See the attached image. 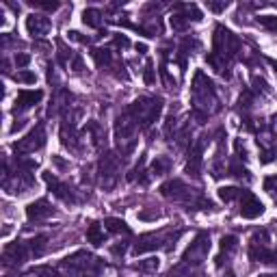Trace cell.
I'll return each mask as SVG.
<instances>
[{"label":"cell","instance_id":"1","mask_svg":"<svg viewBox=\"0 0 277 277\" xmlns=\"http://www.w3.org/2000/svg\"><path fill=\"white\" fill-rule=\"evenodd\" d=\"M160 108H163L160 98H141V100H136V102H132V106L128 108V115H132L136 124L141 122V126L147 128L152 122L158 119Z\"/></svg>","mask_w":277,"mask_h":277},{"label":"cell","instance_id":"2","mask_svg":"<svg viewBox=\"0 0 277 277\" xmlns=\"http://www.w3.org/2000/svg\"><path fill=\"white\" fill-rule=\"evenodd\" d=\"M45 143V132H43V126L39 124L35 128V130H31L29 134H26L22 141H17L13 145L15 152H35V150H41Z\"/></svg>","mask_w":277,"mask_h":277},{"label":"cell","instance_id":"3","mask_svg":"<svg viewBox=\"0 0 277 277\" xmlns=\"http://www.w3.org/2000/svg\"><path fill=\"white\" fill-rule=\"evenodd\" d=\"M264 212V204L256 195L245 191V195L241 197V217L243 219H258Z\"/></svg>","mask_w":277,"mask_h":277},{"label":"cell","instance_id":"4","mask_svg":"<svg viewBox=\"0 0 277 277\" xmlns=\"http://www.w3.org/2000/svg\"><path fill=\"white\" fill-rule=\"evenodd\" d=\"M43 180L48 182V187H50V191L57 195L59 199H63V201H70V204H74L76 201V197H74V193H72V189L67 187V184H63L57 175H54L52 171H45L43 173Z\"/></svg>","mask_w":277,"mask_h":277},{"label":"cell","instance_id":"5","mask_svg":"<svg viewBox=\"0 0 277 277\" xmlns=\"http://www.w3.org/2000/svg\"><path fill=\"white\" fill-rule=\"evenodd\" d=\"M160 195L175 199V201H182V199H189L191 197V189L184 184L182 180H169L160 187Z\"/></svg>","mask_w":277,"mask_h":277},{"label":"cell","instance_id":"6","mask_svg":"<svg viewBox=\"0 0 277 277\" xmlns=\"http://www.w3.org/2000/svg\"><path fill=\"white\" fill-rule=\"evenodd\" d=\"M208 247H210V243H208V236L206 234H201L195 243H193L187 251H184V260L187 262H201L204 260V256H206V251H208Z\"/></svg>","mask_w":277,"mask_h":277},{"label":"cell","instance_id":"7","mask_svg":"<svg viewBox=\"0 0 277 277\" xmlns=\"http://www.w3.org/2000/svg\"><path fill=\"white\" fill-rule=\"evenodd\" d=\"M50 215H54V208L45 199H37V201H33V204H29V208H26V217H29V221H43V219H48Z\"/></svg>","mask_w":277,"mask_h":277},{"label":"cell","instance_id":"8","mask_svg":"<svg viewBox=\"0 0 277 277\" xmlns=\"http://www.w3.org/2000/svg\"><path fill=\"white\" fill-rule=\"evenodd\" d=\"M41 98H43V91H39V89H35V91H20V94H17V98H15L13 110L17 113V110L31 108V106H35V104H39Z\"/></svg>","mask_w":277,"mask_h":277},{"label":"cell","instance_id":"9","mask_svg":"<svg viewBox=\"0 0 277 277\" xmlns=\"http://www.w3.org/2000/svg\"><path fill=\"white\" fill-rule=\"evenodd\" d=\"M26 31H29V35H33V37H41L50 31V20L43 15L33 13V15L26 17Z\"/></svg>","mask_w":277,"mask_h":277},{"label":"cell","instance_id":"10","mask_svg":"<svg viewBox=\"0 0 277 277\" xmlns=\"http://www.w3.org/2000/svg\"><path fill=\"white\" fill-rule=\"evenodd\" d=\"M24 258H26V245L24 243H13V245H9L5 249V264H20L24 262Z\"/></svg>","mask_w":277,"mask_h":277},{"label":"cell","instance_id":"11","mask_svg":"<svg viewBox=\"0 0 277 277\" xmlns=\"http://www.w3.org/2000/svg\"><path fill=\"white\" fill-rule=\"evenodd\" d=\"M201 152H204V145L197 143L193 147V152L189 154V163H187V173L191 175H199V165H201Z\"/></svg>","mask_w":277,"mask_h":277},{"label":"cell","instance_id":"12","mask_svg":"<svg viewBox=\"0 0 277 277\" xmlns=\"http://www.w3.org/2000/svg\"><path fill=\"white\" fill-rule=\"evenodd\" d=\"M87 243H91L94 247L104 245V232H102V227H100V223H91L89 225V229H87Z\"/></svg>","mask_w":277,"mask_h":277},{"label":"cell","instance_id":"13","mask_svg":"<svg viewBox=\"0 0 277 277\" xmlns=\"http://www.w3.org/2000/svg\"><path fill=\"white\" fill-rule=\"evenodd\" d=\"M82 22L91 26V29H100V26H102V13H100L98 9H85V11H82Z\"/></svg>","mask_w":277,"mask_h":277},{"label":"cell","instance_id":"14","mask_svg":"<svg viewBox=\"0 0 277 277\" xmlns=\"http://www.w3.org/2000/svg\"><path fill=\"white\" fill-rule=\"evenodd\" d=\"M104 225H106V229L108 232H115V234H130V227L126 225V221H122V219H106L104 221Z\"/></svg>","mask_w":277,"mask_h":277},{"label":"cell","instance_id":"15","mask_svg":"<svg viewBox=\"0 0 277 277\" xmlns=\"http://www.w3.org/2000/svg\"><path fill=\"white\" fill-rule=\"evenodd\" d=\"M245 195V191L241 189H234V187H221L219 189V197L223 201H234V199H241Z\"/></svg>","mask_w":277,"mask_h":277},{"label":"cell","instance_id":"16","mask_svg":"<svg viewBox=\"0 0 277 277\" xmlns=\"http://www.w3.org/2000/svg\"><path fill=\"white\" fill-rule=\"evenodd\" d=\"M91 57H94V61H96V65H98V67L110 65V52H108V50L98 48V50H94V52H91Z\"/></svg>","mask_w":277,"mask_h":277},{"label":"cell","instance_id":"17","mask_svg":"<svg viewBox=\"0 0 277 277\" xmlns=\"http://www.w3.org/2000/svg\"><path fill=\"white\" fill-rule=\"evenodd\" d=\"M169 158H165V156H160V158H156L154 160V167H152V171L156 173V175H160V173H167L169 171Z\"/></svg>","mask_w":277,"mask_h":277},{"label":"cell","instance_id":"18","mask_svg":"<svg viewBox=\"0 0 277 277\" xmlns=\"http://www.w3.org/2000/svg\"><path fill=\"white\" fill-rule=\"evenodd\" d=\"M236 247H238V241H236V236H223V238H221V251H223V253H229V251H234Z\"/></svg>","mask_w":277,"mask_h":277},{"label":"cell","instance_id":"19","mask_svg":"<svg viewBox=\"0 0 277 277\" xmlns=\"http://www.w3.org/2000/svg\"><path fill=\"white\" fill-rule=\"evenodd\" d=\"M17 82H24V85H33V82L37 80V76L33 72H26V70H22V72H17L15 76H13Z\"/></svg>","mask_w":277,"mask_h":277},{"label":"cell","instance_id":"20","mask_svg":"<svg viewBox=\"0 0 277 277\" xmlns=\"http://www.w3.org/2000/svg\"><path fill=\"white\" fill-rule=\"evenodd\" d=\"M260 24L266 26L269 31H277V15H264V17H260Z\"/></svg>","mask_w":277,"mask_h":277},{"label":"cell","instance_id":"21","mask_svg":"<svg viewBox=\"0 0 277 277\" xmlns=\"http://www.w3.org/2000/svg\"><path fill=\"white\" fill-rule=\"evenodd\" d=\"M136 269L138 271H156V269H158V260H156V258H150L147 262L136 264Z\"/></svg>","mask_w":277,"mask_h":277},{"label":"cell","instance_id":"22","mask_svg":"<svg viewBox=\"0 0 277 277\" xmlns=\"http://www.w3.org/2000/svg\"><path fill=\"white\" fill-rule=\"evenodd\" d=\"M29 5H33L37 9H45V11H54V9H59V3H41V0H31Z\"/></svg>","mask_w":277,"mask_h":277},{"label":"cell","instance_id":"23","mask_svg":"<svg viewBox=\"0 0 277 277\" xmlns=\"http://www.w3.org/2000/svg\"><path fill=\"white\" fill-rule=\"evenodd\" d=\"M229 175H234V178H245V180H249V171L245 169V167H236V165H232L229 167Z\"/></svg>","mask_w":277,"mask_h":277},{"label":"cell","instance_id":"24","mask_svg":"<svg viewBox=\"0 0 277 277\" xmlns=\"http://www.w3.org/2000/svg\"><path fill=\"white\" fill-rule=\"evenodd\" d=\"M143 80H145V85H152L154 82V65H152V61L145 65V74H143Z\"/></svg>","mask_w":277,"mask_h":277},{"label":"cell","instance_id":"25","mask_svg":"<svg viewBox=\"0 0 277 277\" xmlns=\"http://www.w3.org/2000/svg\"><path fill=\"white\" fill-rule=\"evenodd\" d=\"M29 63H31L29 54H15V65H17V67H26Z\"/></svg>","mask_w":277,"mask_h":277},{"label":"cell","instance_id":"26","mask_svg":"<svg viewBox=\"0 0 277 277\" xmlns=\"http://www.w3.org/2000/svg\"><path fill=\"white\" fill-rule=\"evenodd\" d=\"M273 158H275V154L269 152V150H264L262 156H260V163H262V165H269V163H273Z\"/></svg>","mask_w":277,"mask_h":277},{"label":"cell","instance_id":"27","mask_svg":"<svg viewBox=\"0 0 277 277\" xmlns=\"http://www.w3.org/2000/svg\"><path fill=\"white\" fill-rule=\"evenodd\" d=\"M234 147H236L238 158H247V150H245V145H243L241 141H236V143H234Z\"/></svg>","mask_w":277,"mask_h":277},{"label":"cell","instance_id":"28","mask_svg":"<svg viewBox=\"0 0 277 277\" xmlns=\"http://www.w3.org/2000/svg\"><path fill=\"white\" fill-rule=\"evenodd\" d=\"M115 45H122V48H128L130 45V41H128V37H115Z\"/></svg>","mask_w":277,"mask_h":277},{"label":"cell","instance_id":"29","mask_svg":"<svg viewBox=\"0 0 277 277\" xmlns=\"http://www.w3.org/2000/svg\"><path fill=\"white\" fill-rule=\"evenodd\" d=\"M156 217H158V212L156 215H152V212H138V219H143V221H154Z\"/></svg>","mask_w":277,"mask_h":277},{"label":"cell","instance_id":"30","mask_svg":"<svg viewBox=\"0 0 277 277\" xmlns=\"http://www.w3.org/2000/svg\"><path fill=\"white\" fill-rule=\"evenodd\" d=\"M208 7L212 9V11H223V9L227 7V3H221V5H217V3H208Z\"/></svg>","mask_w":277,"mask_h":277},{"label":"cell","instance_id":"31","mask_svg":"<svg viewBox=\"0 0 277 277\" xmlns=\"http://www.w3.org/2000/svg\"><path fill=\"white\" fill-rule=\"evenodd\" d=\"M24 124H26L24 119H22V122H15V124L11 126V132H17V130H22V128H24Z\"/></svg>","mask_w":277,"mask_h":277},{"label":"cell","instance_id":"32","mask_svg":"<svg viewBox=\"0 0 277 277\" xmlns=\"http://www.w3.org/2000/svg\"><path fill=\"white\" fill-rule=\"evenodd\" d=\"M136 52H138V54H145V52H147V45H145V43H136Z\"/></svg>","mask_w":277,"mask_h":277},{"label":"cell","instance_id":"33","mask_svg":"<svg viewBox=\"0 0 277 277\" xmlns=\"http://www.w3.org/2000/svg\"><path fill=\"white\" fill-rule=\"evenodd\" d=\"M271 65L275 67V72H277V61H271Z\"/></svg>","mask_w":277,"mask_h":277},{"label":"cell","instance_id":"34","mask_svg":"<svg viewBox=\"0 0 277 277\" xmlns=\"http://www.w3.org/2000/svg\"><path fill=\"white\" fill-rule=\"evenodd\" d=\"M260 277H275V275H260Z\"/></svg>","mask_w":277,"mask_h":277}]
</instances>
